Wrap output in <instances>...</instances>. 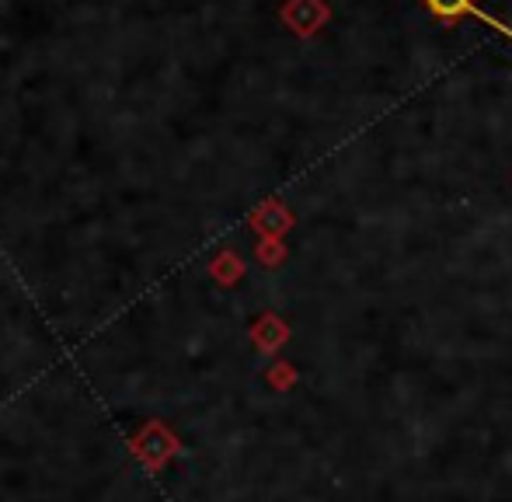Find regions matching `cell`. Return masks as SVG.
<instances>
[{
	"label": "cell",
	"mask_w": 512,
	"mask_h": 502,
	"mask_svg": "<svg viewBox=\"0 0 512 502\" xmlns=\"http://www.w3.org/2000/svg\"><path fill=\"white\" fill-rule=\"evenodd\" d=\"M429 7L439 14H446V18H450V14H460V11H471V14H478V18H485L471 0H429Z\"/></svg>",
	"instance_id": "cell-1"
}]
</instances>
